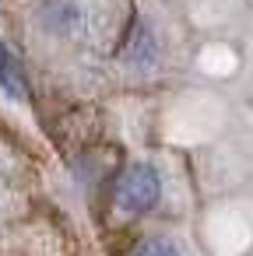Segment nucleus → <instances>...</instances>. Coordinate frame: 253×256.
I'll list each match as a JSON object with an SVG mask.
<instances>
[{
  "instance_id": "f257e3e1",
  "label": "nucleus",
  "mask_w": 253,
  "mask_h": 256,
  "mask_svg": "<svg viewBox=\"0 0 253 256\" xmlns=\"http://www.w3.org/2000/svg\"><path fill=\"white\" fill-rule=\"evenodd\" d=\"M158 193H162L158 172L148 168V165L127 168L123 179H120V186H116V200H120V207H123L127 214H144V210H151L155 200H158Z\"/></svg>"
},
{
  "instance_id": "f03ea898",
  "label": "nucleus",
  "mask_w": 253,
  "mask_h": 256,
  "mask_svg": "<svg viewBox=\"0 0 253 256\" xmlns=\"http://www.w3.org/2000/svg\"><path fill=\"white\" fill-rule=\"evenodd\" d=\"M43 22H46V28H50L53 36H74L78 25H81V11H78L74 4H60V0H57V4L46 8Z\"/></svg>"
},
{
  "instance_id": "7ed1b4c3",
  "label": "nucleus",
  "mask_w": 253,
  "mask_h": 256,
  "mask_svg": "<svg viewBox=\"0 0 253 256\" xmlns=\"http://www.w3.org/2000/svg\"><path fill=\"white\" fill-rule=\"evenodd\" d=\"M0 84L11 98H25V78H22V67H18V56L0 42Z\"/></svg>"
},
{
  "instance_id": "20e7f679",
  "label": "nucleus",
  "mask_w": 253,
  "mask_h": 256,
  "mask_svg": "<svg viewBox=\"0 0 253 256\" xmlns=\"http://www.w3.org/2000/svg\"><path fill=\"white\" fill-rule=\"evenodd\" d=\"M123 60L130 67H148L155 60V36H151V28H137L130 36V46L123 50Z\"/></svg>"
},
{
  "instance_id": "39448f33",
  "label": "nucleus",
  "mask_w": 253,
  "mask_h": 256,
  "mask_svg": "<svg viewBox=\"0 0 253 256\" xmlns=\"http://www.w3.org/2000/svg\"><path fill=\"white\" fill-rule=\"evenodd\" d=\"M137 256H179V246L176 242H169V238H151V242H144L141 246V252Z\"/></svg>"
}]
</instances>
